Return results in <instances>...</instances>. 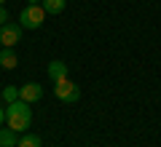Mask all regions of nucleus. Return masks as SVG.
Instances as JSON below:
<instances>
[{
  "mask_svg": "<svg viewBox=\"0 0 161 147\" xmlns=\"http://www.w3.org/2000/svg\"><path fill=\"white\" fill-rule=\"evenodd\" d=\"M6 123H8V129H14L16 134L27 131L30 123H32V110H30V104L22 102V99L11 102V104L6 107Z\"/></svg>",
  "mask_w": 161,
  "mask_h": 147,
  "instance_id": "nucleus-1",
  "label": "nucleus"
},
{
  "mask_svg": "<svg viewBox=\"0 0 161 147\" xmlns=\"http://www.w3.org/2000/svg\"><path fill=\"white\" fill-rule=\"evenodd\" d=\"M43 22H46V11H43V6H24L22 13H19V24H22V29H38V27H43Z\"/></svg>",
  "mask_w": 161,
  "mask_h": 147,
  "instance_id": "nucleus-2",
  "label": "nucleus"
},
{
  "mask_svg": "<svg viewBox=\"0 0 161 147\" xmlns=\"http://www.w3.org/2000/svg\"><path fill=\"white\" fill-rule=\"evenodd\" d=\"M54 96H57L59 102H64V104H75L80 99V91L70 78H62V80L54 83Z\"/></svg>",
  "mask_w": 161,
  "mask_h": 147,
  "instance_id": "nucleus-3",
  "label": "nucleus"
},
{
  "mask_svg": "<svg viewBox=\"0 0 161 147\" xmlns=\"http://www.w3.org/2000/svg\"><path fill=\"white\" fill-rule=\"evenodd\" d=\"M19 40H22V24L6 22L0 27V43H3V48H14Z\"/></svg>",
  "mask_w": 161,
  "mask_h": 147,
  "instance_id": "nucleus-4",
  "label": "nucleus"
},
{
  "mask_svg": "<svg viewBox=\"0 0 161 147\" xmlns=\"http://www.w3.org/2000/svg\"><path fill=\"white\" fill-rule=\"evenodd\" d=\"M40 96H43V86L40 83H24V86H19V99L22 102H27V104H32V102H38Z\"/></svg>",
  "mask_w": 161,
  "mask_h": 147,
  "instance_id": "nucleus-5",
  "label": "nucleus"
},
{
  "mask_svg": "<svg viewBox=\"0 0 161 147\" xmlns=\"http://www.w3.org/2000/svg\"><path fill=\"white\" fill-rule=\"evenodd\" d=\"M46 72H48V78H51L54 83H57V80L67 78V64H64V62H59V59H54V62L48 64V70H46Z\"/></svg>",
  "mask_w": 161,
  "mask_h": 147,
  "instance_id": "nucleus-6",
  "label": "nucleus"
},
{
  "mask_svg": "<svg viewBox=\"0 0 161 147\" xmlns=\"http://www.w3.org/2000/svg\"><path fill=\"white\" fill-rule=\"evenodd\" d=\"M16 64H19V56H16L14 48H3V51H0V67L3 70H14Z\"/></svg>",
  "mask_w": 161,
  "mask_h": 147,
  "instance_id": "nucleus-7",
  "label": "nucleus"
},
{
  "mask_svg": "<svg viewBox=\"0 0 161 147\" xmlns=\"http://www.w3.org/2000/svg\"><path fill=\"white\" fill-rule=\"evenodd\" d=\"M40 6H43V11L46 13H62L64 11V6H67V0H40Z\"/></svg>",
  "mask_w": 161,
  "mask_h": 147,
  "instance_id": "nucleus-8",
  "label": "nucleus"
},
{
  "mask_svg": "<svg viewBox=\"0 0 161 147\" xmlns=\"http://www.w3.org/2000/svg\"><path fill=\"white\" fill-rule=\"evenodd\" d=\"M0 147H16V131L0 129Z\"/></svg>",
  "mask_w": 161,
  "mask_h": 147,
  "instance_id": "nucleus-9",
  "label": "nucleus"
},
{
  "mask_svg": "<svg viewBox=\"0 0 161 147\" xmlns=\"http://www.w3.org/2000/svg\"><path fill=\"white\" fill-rule=\"evenodd\" d=\"M16 147H43V139L38 134H24L22 139L16 142Z\"/></svg>",
  "mask_w": 161,
  "mask_h": 147,
  "instance_id": "nucleus-10",
  "label": "nucleus"
},
{
  "mask_svg": "<svg viewBox=\"0 0 161 147\" xmlns=\"http://www.w3.org/2000/svg\"><path fill=\"white\" fill-rule=\"evenodd\" d=\"M3 99H6L8 104L16 102V99H19V88H16V86H6V88H3Z\"/></svg>",
  "mask_w": 161,
  "mask_h": 147,
  "instance_id": "nucleus-11",
  "label": "nucleus"
},
{
  "mask_svg": "<svg viewBox=\"0 0 161 147\" xmlns=\"http://www.w3.org/2000/svg\"><path fill=\"white\" fill-rule=\"evenodd\" d=\"M8 22V11H6V8H3V6H0V27H3V24H6Z\"/></svg>",
  "mask_w": 161,
  "mask_h": 147,
  "instance_id": "nucleus-12",
  "label": "nucleus"
},
{
  "mask_svg": "<svg viewBox=\"0 0 161 147\" xmlns=\"http://www.w3.org/2000/svg\"><path fill=\"white\" fill-rule=\"evenodd\" d=\"M3 120H6V110L0 107V123H3Z\"/></svg>",
  "mask_w": 161,
  "mask_h": 147,
  "instance_id": "nucleus-13",
  "label": "nucleus"
},
{
  "mask_svg": "<svg viewBox=\"0 0 161 147\" xmlns=\"http://www.w3.org/2000/svg\"><path fill=\"white\" fill-rule=\"evenodd\" d=\"M27 6H40V0H27Z\"/></svg>",
  "mask_w": 161,
  "mask_h": 147,
  "instance_id": "nucleus-14",
  "label": "nucleus"
},
{
  "mask_svg": "<svg viewBox=\"0 0 161 147\" xmlns=\"http://www.w3.org/2000/svg\"><path fill=\"white\" fill-rule=\"evenodd\" d=\"M3 3H6V0H0V6H3Z\"/></svg>",
  "mask_w": 161,
  "mask_h": 147,
  "instance_id": "nucleus-15",
  "label": "nucleus"
},
{
  "mask_svg": "<svg viewBox=\"0 0 161 147\" xmlns=\"http://www.w3.org/2000/svg\"><path fill=\"white\" fill-rule=\"evenodd\" d=\"M0 51H3V43H0Z\"/></svg>",
  "mask_w": 161,
  "mask_h": 147,
  "instance_id": "nucleus-16",
  "label": "nucleus"
}]
</instances>
